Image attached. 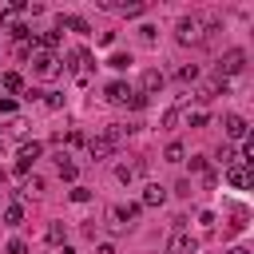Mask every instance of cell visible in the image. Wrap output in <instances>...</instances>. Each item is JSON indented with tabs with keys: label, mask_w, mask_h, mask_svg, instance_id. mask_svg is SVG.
<instances>
[{
	"label": "cell",
	"mask_w": 254,
	"mask_h": 254,
	"mask_svg": "<svg viewBox=\"0 0 254 254\" xmlns=\"http://www.w3.org/2000/svg\"><path fill=\"white\" fill-rule=\"evenodd\" d=\"M103 95H107V103H127V99H131V87H127L123 79H111V83L103 87Z\"/></svg>",
	"instance_id": "8fae6325"
},
{
	"label": "cell",
	"mask_w": 254,
	"mask_h": 254,
	"mask_svg": "<svg viewBox=\"0 0 254 254\" xmlns=\"http://www.w3.org/2000/svg\"><path fill=\"white\" fill-rule=\"evenodd\" d=\"M139 210H143L139 202H127V206L119 202V206H111V210H107V226L123 234V230H131V226H135V218H139Z\"/></svg>",
	"instance_id": "7a4b0ae2"
},
{
	"label": "cell",
	"mask_w": 254,
	"mask_h": 254,
	"mask_svg": "<svg viewBox=\"0 0 254 254\" xmlns=\"http://www.w3.org/2000/svg\"><path fill=\"white\" fill-rule=\"evenodd\" d=\"M175 75H179V83H194V79H198V67H194V64H183Z\"/></svg>",
	"instance_id": "ffe728a7"
},
{
	"label": "cell",
	"mask_w": 254,
	"mask_h": 254,
	"mask_svg": "<svg viewBox=\"0 0 254 254\" xmlns=\"http://www.w3.org/2000/svg\"><path fill=\"white\" fill-rule=\"evenodd\" d=\"M107 64H111L115 71H123V67H131V56H127V52H115V56H111Z\"/></svg>",
	"instance_id": "cb8c5ba5"
},
{
	"label": "cell",
	"mask_w": 254,
	"mask_h": 254,
	"mask_svg": "<svg viewBox=\"0 0 254 254\" xmlns=\"http://www.w3.org/2000/svg\"><path fill=\"white\" fill-rule=\"evenodd\" d=\"M111 12H119V16H127V20H135V16H143V12H147V4H143V0H131V4H111Z\"/></svg>",
	"instance_id": "9a60e30c"
},
{
	"label": "cell",
	"mask_w": 254,
	"mask_h": 254,
	"mask_svg": "<svg viewBox=\"0 0 254 254\" xmlns=\"http://www.w3.org/2000/svg\"><path fill=\"white\" fill-rule=\"evenodd\" d=\"M67 60H71L67 67L75 71V79H79V83H87V71H91V56H87L83 48H75V52H67Z\"/></svg>",
	"instance_id": "52a82bcc"
},
{
	"label": "cell",
	"mask_w": 254,
	"mask_h": 254,
	"mask_svg": "<svg viewBox=\"0 0 254 254\" xmlns=\"http://www.w3.org/2000/svg\"><path fill=\"white\" fill-rule=\"evenodd\" d=\"M226 254H250V250H246V246H234V250H226Z\"/></svg>",
	"instance_id": "e575fe53"
},
{
	"label": "cell",
	"mask_w": 254,
	"mask_h": 254,
	"mask_svg": "<svg viewBox=\"0 0 254 254\" xmlns=\"http://www.w3.org/2000/svg\"><path fill=\"white\" fill-rule=\"evenodd\" d=\"M214 159H218L222 167H234V147H226V143H222V147L214 151Z\"/></svg>",
	"instance_id": "603a6c76"
},
{
	"label": "cell",
	"mask_w": 254,
	"mask_h": 254,
	"mask_svg": "<svg viewBox=\"0 0 254 254\" xmlns=\"http://www.w3.org/2000/svg\"><path fill=\"white\" fill-rule=\"evenodd\" d=\"M8 131H12V135H24V131H28V119H12Z\"/></svg>",
	"instance_id": "f546056e"
},
{
	"label": "cell",
	"mask_w": 254,
	"mask_h": 254,
	"mask_svg": "<svg viewBox=\"0 0 254 254\" xmlns=\"http://www.w3.org/2000/svg\"><path fill=\"white\" fill-rule=\"evenodd\" d=\"M44 103H48V107H64V95H60V91H44Z\"/></svg>",
	"instance_id": "83f0119b"
},
{
	"label": "cell",
	"mask_w": 254,
	"mask_h": 254,
	"mask_svg": "<svg viewBox=\"0 0 254 254\" xmlns=\"http://www.w3.org/2000/svg\"><path fill=\"white\" fill-rule=\"evenodd\" d=\"M32 71H36L40 79H56V75H60V60H56L52 52H32Z\"/></svg>",
	"instance_id": "277c9868"
},
{
	"label": "cell",
	"mask_w": 254,
	"mask_h": 254,
	"mask_svg": "<svg viewBox=\"0 0 254 254\" xmlns=\"http://www.w3.org/2000/svg\"><path fill=\"white\" fill-rule=\"evenodd\" d=\"M139 175H147V159H135V163H119V167H115V179L127 183V187H131Z\"/></svg>",
	"instance_id": "ba28073f"
},
{
	"label": "cell",
	"mask_w": 254,
	"mask_h": 254,
	"mask_svg": "<svg viewBox=\"0 0 254 254\" xmlns=\"http://www.w3.org/2000/svg\"><path fill=\"white\" fill-rule=\"evenodd\" d=\"M210 32H218V28H214V24H206L202 16H183V20H179V28H175V40H179V44H194V48H198V44H206V40H210Z\"/></svg>",
	"instance_id": "6da1fadb"
},
{
	"label": "cell",
	"mask_w": 254,
	"mask_h": 254,
	"mask_svg": "<svg viewBox=\"0 0 254 254\" xmlns=\"http://www.w3.org/2000/svg\"><path fill=\"white\" fill-rule=\"evenodd\" d=\"M183 155H187V151H183V143H167V151H163V159H167V163H183Z\"/></svg>",
	"instance_id": "44dd1931"
},
{
	"label": "cell",
	"mask_w": 254,
	"mask_h": 254,
	"mask_svg": "<svg viewBox=\"0 0 254 254\" xmlns=\"http://www.w3.org/2000/svg\"><path fill=\"white\" fill-rule=\"evenodd\" d=\"M4 222H8V226H20V222H24V206H20V202L4 206Z\"/></svg>",
	"instance_id": "ac0fdd59"
},
{
	"label": "cell",
	"mask_w": 254,
	"mask_h": 254,
	"mask_svg": "<svg viewBox=\"0 0 254 254\" xmlns=\"http://www.w3.org/2000/svg\"><path fill=\"white\" fill-rule=\"evenodd\" d=\"M167 202V187H159V183H147L143 187V198H139V206H163Z\"/></svg>",
	"instance_id": "30bf717a"
},
{
	"label": "cell",
	"mask_w": 254,
	"mask_h": 254,
	"mask_svg": "<svg viewBox=\"0 0 254 254\" xmlns=\"http://www.w3.org/2000/svg\"><path fill=\"white\" fill-rule=\"evenodd\" d=\"M139 40H143V44H155V28L143 24V28H139Z\"/></svg>",
	"instance_id": "f1b7e54d"
},
{
	"label": "cell",
	"mask_w": 254,
	"mask_h": 254,
	"mask_svg": "<svg viewBox=\"0 0 254 254\" xmlns=\"http://www.w3.org/2000/svg\"><path fill=\"white\" fill-rule=\"evenodd\" d=\"M127 107H135V111H143V107H147V95H143V91H131V99H127Z\"/></svg>",
	"instance_id": "4316f807"
},
{
	"label": "cell",
	"mask_w": 254,
	"mask_h": 254,
	"mask_svg": "<svg viewBox=\"0 0 254 254\" xmlns=\"http://www.w3.org/2000/svg\"><path fill=\"white\" fill-rule=\"evenodd\" d=\"M20 194L28 198V194H44V179L40 175H32V179H24V187H20Z\"/></svg>",
	"instance_id": "e0dca14e"
},
{
	"label": "cell",
	"mask_w": 254,
	"mask_h": 254,
	"mask_svg": "<svg viewBox=\"0 0 254 254\" xmlns=\"http://www.w3.org/2000/svg\"><path fill=\"white\" fill-rule=\"evenodd\" d=\"M111 40H115V32H99V36H95V44H99V48H107Z\"/></svg>",
	"instance_id": "d6a6232c"
},
{
	"label": "cell",
	"mask_w": 254,
	"mask_h": 254,
	"mask_svg": "<svg viewBox=\"0 0 254 254\" xmlns=\"http://www.w3.org/2000/svg\"><path fill=\"white\" fill-rule=\"evenodd\" d=\"M0 183H4V167H0Z\"/></svg>",
	"instance_id": "d590c367"
},
{
	"label": "cell",
	"mask_w": 254,
	"mask_h": 254,
	"mask_svg": "<svg viewBox=\"0 0 254 254\" xmlns=\"http://www.w3.org/2000/svg\"><path fill=\"white\" fill-rule=\"evenodd\" d=\"M159 87H163V71H159V67H147V71H143V79H139V91H143V95H151V91H159Z\"/></svg>",
	"instance_id": "7c38bea8"
},
{
	"label": "cell",
	"mask_w": 254,
	"mask_h": 254,
	"mask_svg": "<svg viewBox=\"0 0 254 254\" xmlns=\"http://www.w3.org/2000/svg\"><path fill=\"white\" fill-rule=\"evenodd\" d=\"M190 127H206V111H194L190 115Z\"/></svg>",
	"instance_id": "836d02e7"
},
{
	"label": "cell",
	"mask_w": 254,
	"mask_h": 254,
	"mask_svg": "<svg viewBox=\"0 0 254 254\" xmlns=\"http://www.w3.org/2000/svg\"><path fill=\"white\" fill-rule=\"evenodd\" d=\"M179 119H183V111H179V107H167V111H163V131H175Z\"/></svg>",
	"instance_id": "d6986e66"
},
{
	"label": "cell",
	"mask_w": 254,
	"mask_h": 254,
	"mask_svg": "<svg viewBox=\"0 0 254 254\" xmlns=\"http://www.w3.org/2000/svg\"><path fill=\"white\" fill-rule=\"evenodd\" d=\"M222 131H226V139H246V135H250V123H246L242 115H226V119H222Z\"/></svg>",
	"instance_id": "9c48e42d"
},
{
	"label": "cell",
	"mask_w": 254,
	"mask_h": 254,
	"mask_svg": "<svg viewBox=\"0 0 254 254\" xmlns=\"http://www.w3.org/2000/svg\"><path fill=\"white\" fill-rule=\"evenodd\" d=\"M56 171H60V179H67V183L79 175V167L71 163V155H67V151H64V155H56Z\"/></svg>",
	"instance_id": "5bb4252c"
},
{
	"label": "cell",
	"mask_w": 254,
	"mask_h": 254,
	"mask_svg": "<svg viewBox=\"0 0 254 254\" xmlns=\"http://www.w3.org/2000/svg\"><path fill=\"white\" fill-rule=\"evenodd\" d=\"M242 67H246V52H242V48H230V52H226V56L218 60V71H214V75L230 79V75H238Z\"/></svg>",
	"instance_id": "3957f363"
},
{
	"label": "cell",
	"mask_w": 254,
	"mask_h": 254,
	"mask_svg": "<svg viewBox=\"0 0 254 254\" xmlns=\"http://www.w3.org/2000/svg\"><path fill=\"white\" fill-rule=\"evenodd\" d=\"M4 254H28V242H24V238H12V242L4 246Z\"/></svg>",
	"instance_id": "484cf974"
},
{
	"label": "cell",
	"mask_w": 254,
	"mask_h": 254,
	"mask_svg": "<svg viewBox=\"0 0 254 254\" xmlns=\"http://www.w3.org/2000/svg\"><path fill=\"white\" fill-rule=\"evenodd\" d=\"M40 155H44V143H36V139H32V143H24V147H20V155H16V171H20V175H28V171H32V163H36Z\"/></svg>",
	"instance_id": "5b68a950"
},
{
	"label": "cell",
	"mask_w": 254,
	"mask_h": 254,
	"mask_svg": "<svg viewBox=\"0 0 254 254\" xmlns=\"http://www.w3.org/2000/svg\"><path fill=\"white\" fill-rule=\"evenodd\" d=\"M87 198H91L87 187H75V190H71V202H87Z\"/></svg>",
	"instance_id": "1f68e13d"
},
{
	"label": "cell",
	"mask_w": 254,
	"mask_h": 254,
	"mask_svg": "<svg viewBox=\"0 0 254 254\" xmlns=\"http://www.w3.org/2000/svg\"><path fill=\"white\" fill-rule=\"evenodd\" d=\"M0 87H4V91H24V75H20V71H4V75H0Z\"/></svg>",
	"instance_id": "2e32d148"
},
{
	"label": "cell",
	"mask_w": 254,
	"mask_h": 254,
	"mask_svg": "<svg viewBox=\"0 0 254 254\" xmlns=\"http://www.w3.org/2000/svg\"><path fill=\"white\" fill-rule=\"evenodd\" d=\"M190 171H194V175H206V171H210V167H206V155H190Z\"/></svg>",
	"instance_id": "d4e9b609"
},
{
	"label": "cell",
	"mask_w": 254,
	"mask_h": 254,
	"mask_svg": "<svg viewBox=\"0 0 254 254\" xmlns=\"http://www.w3.org/2000/svg\"><path fill=\"white\" fill-rule=\"evenodd\" d=\"M175 194H183V198H190V179H179V183H175Z\"/></svg>",
	"instance_id": "4dcf8cb0"
},
{
	"label": "cell",
	"mask_w": 254,
	"mask_h": 254,
	"mask_svg": "<svg viewBox=\"0 0 254 254\" xmlns=\"http://www.w3.org/2000/svg\"><path fill=\"white\" fill-rule=\"evenodd\" d=\"M250 179H254V175H250V167H226V183H230V187L246 190V187H250Z\"/></svg>",
	"instance_id": "4fadbf2b"
},
{
	"label": "cell",
	"mask_w": 254,
	"mask_h": 254,
	"mask_svg": "<svg viewBox=\"0 0 254 254\" xmlns=\"http://www.w3.org/2000/svg\"><path fill=\"white\" fill-rule=\"evenodd\" d=\"M194 250H198V238L187 234V230H175L171 242H167V254H194Z\"/></svg>",
	"instance_id": "8992f818"
},
{
	"label": "cell",
	"mask_w": 254,
	"mask_h": 254,
	"mask_svg": "<svg viewBox=\"0 0 254 254\" xmlns=\"http://www.w3.org/2000/svg\"><path fill=\"white\" fill-rule=\"evenodd\" d=\"M64 238H67V230H64V222H52V226H48V242H52V246H60Z\"/></svg>",
	"instance_id": "7402d4cb"
}]
</instances>
